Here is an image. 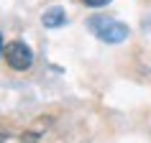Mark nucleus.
Instances as JSON below:
<instances>
[{"label":"nucleus","mask_w":151,"mask_h":143,"mask_svg":"<svg viewBox=\"0 0 151 143\" xmlns=\"http://www.w3.org/2000/svg\"><path fill=\"white\" fill-rule=\"evenodd\" d=\"M90 28H92V33H95L100 41H105V44H120V41H126L128 33H131L126 23L113 21V18H108V16H95L90 21Z\"/></svg>","instance_id":"nucleus-1"},{"label":"nucleus","mask_w":151,"mask_h":143,"mask_svg":"<svg viewBox=\"0 0 151 143\" xmlns=\"http://www.w3.org/2000/svg\"><path fill=\"white\" fill-rule=\"evenodd\" d=\"M5 61L16 72H26L33 64V51L26 46L23 41H10L8 46H5Z\"/></svg>","instance_id":"nucleus-2"},{"label":"nucleus","mask_w":151,"mask_h":143,"mask_svg":"<svg viewBox=\"0 0 151 143\" xmlns=\"http://www.w3.org/2000/svg\"><path fill=\"white\" fill-rule=\"evenodd\" d=\"M64 21H67V13L62 8H46V13L41 16V23L46 28H59V26H64Z\"/></svg>","instance_id":"nucleus-3"},{"label":"nucleus","mask_w":151,"mask_h":143,"mask_svg":"<svg viewBox=\"0 0 151 143\" xmlns=\"http://www.w3.org/2000/svg\"><path fill=\"white\" fill-rule=\"evenodd\" d=\"M85 5H90V8H103V5H108L110 0H82Z\"/></svg>","instance_id":"nucleus-4"},{"label":"nucleus","mask_w":151,"mask_h":143,"mask_svg":"<svg viewBox=\"0 0 151 143\" xmlns=\"http://www.w3.org/2000/svg\"><path fill=\"white\" fill-rule=\"evenodd\" d=\"M0 54H3V36H0Z\"/></svg>","instance_id":"nucleus-5"}]
</instances>
